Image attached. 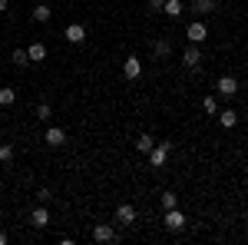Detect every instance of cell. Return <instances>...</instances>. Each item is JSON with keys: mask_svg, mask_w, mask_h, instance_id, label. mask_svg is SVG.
<instances>
[{"mask_svg": "<svg viewBox=\"0 0 248 245\" xmlns=\"http://www.w3.org/2000/svg\"><path fill=\"white\" fill-rule=\"evenodd\" d=\"M37 199H40V202H50L53 196H50V189H40V192H37Z\"/></svg>", "mask_w": 248, "mask_h": 245, "instance_id": "cb8c5ba5", "label": "cell"}, {"mask_svg": "<svg viewBox=\"0 0 248 245\" xmlns=\"http://www.w3.org/2000/svg\"><path fill=\"white\" fill-rule=\"evenodd\" d=\"M27 53H30V63H43V60H46V47H43V43H30Z\"/></svg>", "mask_w": 248, "mask_h": 245, "instance_id": "4fadbf2b", "label": "cell"}, {"mask_svg": "<svg viewBox=\"0 0 248 245\" xmlns=\"http://www.w3.org/2000/svg\"><path fill=\"white\" fill-rule=\"evenodd\" d=\"M0 159H3V156H0Z\"/></svg>", "mask_w": 248, "mask_h": 245, "instance_id": "f1b7e54d", "label": "cell"}, {"mask_svg": "<svg viewBox=\"0 0 248 245\" xmlns=\"http://www.w3.org/2000/svg\"><path fill=\"white\" fill-rule=\"evenodd\" d=\"M93 239L96 242H116V229L106 226V222H99V226L93 229Z\"/></svg>", "mask_w": 248, "mask_h": 245, "instance_id": "9c48e42d", "label": "cell"}, {"mask_svg": "<svg viewBox=\"0 0 248 245\" xmlns=\"http://www.w3.org/2000/svg\"><path fill=\"white\" fill-rule=\"evenodd\" d=\"M169 143H159V146H155L153 152H149V163H153V169H162V166H166V159H169Z\"/></svg>", "mask_w": 248, "mask_h": 245, "instance_id": "7a4b0ae2", "label": "cell"}, {"mask_svg": "<svg viewBox=\"0 0 248 245\" xmlns=\"http://www.w3.org/2000/svg\"><path fill=\"white\" fill-rule=\"evenodd\" d=\"M202 110H205V113H212V116H218V103H215V96H205Z\"/></svg>", "mask_w": 248, "mask_h": 245, "instance_id": "44dd1931", "label": "cell"}, {"mask_svg": "<svg viewBox=\"0 0 248 245\" xmlns=\"http://www.w3.org/2000/svg\"><path fill=\"white\" fill-rule=\"evenodd\" d=\"M43 139H46V146H53V149H60V146L66 143V132H63V126H50Z\"/></svg>", "mask_w": 248, "mask_h": 245, "instance_id": "3957f363", "label": "cell"}, {"mask_svg": "<svg viewBox=\"0 0 248 245\" xmlns=\"http://www.w3.org/2000/svg\"><path fill=\"white\" fill-rule=\"evenodd\" d=\"M30 222H33L37 229H46V226H50V212H46L43 206H37V209H33V215H30Z\"/></svg>", "mask_w": 248, "mask_h": 245, "instance_id": "8fae6325", "label": "cell"}, {"mask_svg": "<svg viewBox=\"0 0 248 245\" xmlns=\"http://www.w3.org/2000/svg\"><path fill=\"white\" fill-rule=\"evenodd\" d=\"M14 63H17V66H27V63H30V53H27V50H14Z\"/></svg>", "mask_w": 248, "mask_h": 245, "instance_id": "7402d4cb", "label": "cell"}, {"mask_svg": "<svg viewBox=\"0 0 248 245\" xmlns=\"http://www.w3.org/2000/svg\"><path fill=\"white\" fill-rule=\"evenodd\" d=\"M153 50H155V57H169V53H172V43H169V40H155Z\"/></svg>", "mask_w": 248, "mask_h": 245, "instance_id": "2e32d148", "label": "cell"}, {"mask_svg": "<svg viewBox=\"0 0 248 245\" xmlns=\"http://www.w3.org/2000/svg\"><path fill=\"white\" fill-rule=\"evenodd\" d=\"M218 93H222V96H235V93H238V80L229 76V73L218 76Z\"/></svg>", "mask_w": 248, "mask_h": 245, "instance_id": "8992f818", "label": "cell"}, {"mask_svg": "<svg viewBox=\"0 0 248 245\" xmlns=\"http://www.w3.org/2000/svg\"><path fill=\"white\" fill-rule=\"evenodd\" d=\"M0 245H7V232H0Z\"/></svg>", "mask_w": 248, "mask_h": 245, "instance_id": "4316f807", "label": "cell"}, {"mask_svg": "<svg viewBox=\"0 0 248 245\" xmlns=\"http://www.w3.org/2000/svg\"><path fill=\"white\" fill-rule=\"evenodd\" d=\"M218 123H222V130H232V126L238 123V113H235V110H222V113H218Z\"/></svg>", "mask_w": 248, "mask_h": 245, "instance_id": "5bb4252c", "label": "cell"}, {"mask_svg": "<svg viewBox=\"0 0 248 245\" xmlns=\"http://www.w3.org/2000/svg\"><path fill=\"white\" fill-rule=\"evenodd\" d=\"M37 3H43V0H37Z\"/></svg>", "mask_w": 248, "mask_h": 245, "instance_id": "83f0119b", "label": "cell"}, {"mask_svg": "<svg viewBox=\"0 0 248 245\" xmlns=\"http://www.w3.org/2000/svg\"><path fill=\"white\" fill-rule=\"evenodd\" d=\"M50 17H53V10H50L46 3H37V7H33V20H37V23H46Z\"/></svg>", "mask_w": 248, "mask_h": 245, "instance_id": "9a60e30c", "label": "cell"}, {"mask_svg": "<svg viewBox=\"0 0 248 245\" xmlns=\"http://www.w3.org/2000/svg\"><path fill=\"white\" fill-rule=\"evenodd\" d=\"M123 73L129 76V80H139V76H142V60H139V57H126V63H123Z\"/></svg>", "mask_w": 248, "mask_h": 245, "instance_id": "5b68a950", "label": "cell"}, {"mask_svg": "<svg viewBox=\"0 0 248 245\" xmlns=\"http://www.w3.org/2000/svg\"><path fill=\"white\" fill-rule=\"evenodd\" d=\"M186 37H189V43H195V47H199L202 40L209 37V30H205V23H202V20H192L189 30H186Z\"/></svg>", "mask_w": 248, "mask_h": 245, "instance_id": "6da1fadb", "label": "cell"}, {"mask_svg": "<svg viewBox=\"0 0 248 245\" xmlns=\"http://www.w3.org/2000/svg\"><path fill=\"white\" fill-rule=\"evenodd\" d=\"M14 99H17V90H10V86L0 90V106H14Z\"/></svg>", "mask_w": 248, "mask_h": 245, "instance_id": "e0dca14e", "label": "cell"}, {"mask_svg": "<svg viewBox=\"0 0 248 245\" xmlns=\"http://www.w3.org/2000/svg\"><path fill=\"white\" fill-rule=\"evenodd\" d=\"M63 37L70 40V43H83V40H86V27H83V23H70V27L63 30Z\"/></svg>", "mask_w": 248, "mask_h": 245, "instance_id": "ba28073f", "label": "cell"}, {"mask_svg": "<svg viewBox=\"0 0 248 245\" xmlns=\"http://www.w3.org/2000/svg\"><path fill=\"white\" fill-rule=\"evenodd\" d=\"M215 10V0H195V14H212Z\"/></svg>", "mask_w": 248, "mask_h": 245, "instance_id": "d6986e66", "label": "cell"}, {"mask_svg": "<svg viewBox=\"0 0 248 245\" xmlns=\"http://www.w3.org/2000/svg\"><path fill=\"white\" fill-rule=\"evenodd\" d=\"M166 226L172 232H179V229H186V215L179 212V209H166Z\"/></svg>", "mask_w": 248, "mask_h": 245, "instance_id": "52a82bcc", "label": "cell"}, {"mask_svg": "<svg viewBox=\"0 0 248 245\" xmlns=\"http://www.w3.org/2000/svg\"><path fill=\"white\" fill-rule=\"evenodd\" d=\"M7 7H10V0H0V10H7Z\"/></svg>", "mask_w": 248, "mask_h": 245, "instance_id": "484cf974", "label": "cell"}, {"mask_svg": "<svg viewBox=\"0 0 248 245\" xmlns=\"http://www.w3.org/2000/svg\"><path fill=\"white\" fill-rule=\"evenodd\" d=\"M116 222H119V226H133L136 222V209L129 206V202H123V206L116 209Z\"/></svg>", "mask_w": 248, "mask_h": 245, "instance_id": "277c9868", "label": "cell"}, {"mask_svg": "<svg viewBox=\"0 0 248 245\" xmlns=\"http://www.w3.org/2000/svg\"><path fill=\"white\" fill-rule=\"evenodd\" d=\"M146 3H149L153 10H162V7H166V0H146Z\"/></svg>", "mask_w": 248, "mask_h": 245, "instance_id": "d4e9b609", "label": "cell"}, {"mask_svg": "<svg viewBox=\"0 0 248 245\" xmlns=\"http://www.w3.org/2000/svg\"><path fill=\"white\" fill-rule=\"evenodd\" d=\"M182 63H186L189 70H199V66H202V53H199V47H195V43L182 53Z\"/></svg>", "mask_w": 248, "mask_h": 245, "instance_id": "30bf717a", "label": "cell"}, {"mask_svg": "<svg viewBox=\"0 0 248 245\" xmlns=\"http://www.w3.org/2000/svg\"><path fill=\"white\" fill-rule=\"evenodd\" d=\"M136 149L142 152V156H149V152L155 149V139H153V136H149V132H142V136L136 139Z\"/></svg>", "mask_w": 248, "mask_h": 245, "instance_id": "7c38bea8", "label": "cell"}, {"mask_svg": "<svg viewBox=\"0 0 248 245\" xmlns=\"http://www.w3.org/2000/svg\"><path fill=\"white\" fill-rule=\"evenodd\" d=\"M162 10H166L169 17H179V14H182V0H166V7H162Z\"/></svg>", "mask_w": 248, "mask_h": 245, "instance_id": "ac0fdd59", "label": "cell"}, {"mask_svg": "<svg viewBox=\"0 0 248 245\" xmlns=\"http://www.w3.org/2000/svg\"><path fill=\"white\" fill-rule=\"evenodd\" d=\"M50 113H53L50 103H40V106H37V119H50Z\"/></svg>", "mask_w": 248, "mask_h": 245, "instance_id": "603a6c76", "label": "cell"}, {"mask_svg": "<svg viewBox=\"0 0 248 245\" xmlns=\"http://www.w3.org/2000/svg\"><path fill=\"white\" fill-rule=\"evenodd\" d=\"M179 206V196L175 192H162V209H175Z\"/></svg>", "mask_w": 248, "mask_h": 245, "instance_id": "ffe728a7", "label": "cell"}]
</instances>
